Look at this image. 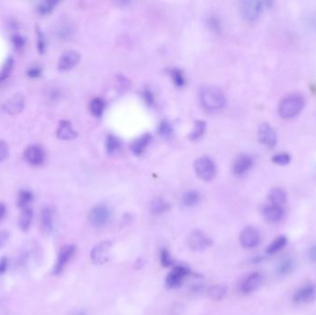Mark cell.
Here are the masks:
<instances>
[{
  "instance_id": "6da1fadb",
  "label": "cell",
  "mask_w": 316,
  "mask_h": 315,
  "mask_svg": "<svg viewBox=\"0 0 316 315\" xmlns=\"http://www.w3.org/2000/svg\"><path fill=\"white\" fill-rule=\"evenodd\" d=\"M201 106L207 111H218L226 105V95L222 91L215 87L208 86L201 89L200 93Z\"/></svg>"
},
{
  "instance_id": "7a4b0ae2",
  "label": "cell",
  "mask_w": 316,
  "mask_h": 315,
  "mask_svg": "<svg viewBox=\"0 0 316 315\" xmlns=\"http://www.w3.org/2000/svg\"><path fill=\"white\" fill-rule=\"evenodd\" d=\"M305 101L300 95H291L281 101L278 107V114L283 118H292L302 111Z\"/></svg>"
},
{
  "instance_id": "3957f363",
  "label": "cell",
  "mask_w": 316,
  "mask_h": 315,
  "mask_svg": "<svg viewBox=\"0 0 316 315\" xmlns=\"http://www.w3.org/2000/svg\"><path fill=\"white\" fill-rule=\"evenodd\" d=\"M265 3L261 1L246 0L242 1L239 6L240 14L248 22L257 21L264 10Z\"/></svg>"
},
{
  "instance_id": "277c9868",
  "label": "cell",
  "mask_w": 316,
  "mask_h": 315,
  "mask_svg": "<svg viewBox=\"0 0 316 315\" xmlns=\"http://www.w3.org/2000/svg\"><path fill=\"white\" fill-rule=\"evenodd\" d=\"M194 168L197 176L202 180L208 181L216 176V165L214 161L207 157L198 158L194 163Z\"/></svg>"
},
{
  "instance_id": "5b68a950",
  "label": "cell",
  "mask_w": 316,
  "mask_h": 315,
  "mask_svg": "<svg viewBox=\"0 0 316 315\" xmlns=\"http://www.w3.org/2000/svg\"><path fill=\"white\" fill-rule=\"evenodd\" d=\"M192 275L191 270L186 266L178 265L175 266L170 272L167 274L165 277V286L168 288H178L180 287L186 277Z\"/></svg>"
},
{
  "instance_id": "8992f818",
  "label": "cell",
  "mask_w": 316,
  "mask_h": 315,
  "mask_svg": "<svg viewBox=\"0 0 316 315\" xmlns=\"http://www.w3.org/2000/svg\"><path fill=\"white\" fill-rule=\"evenodd\" d=\"M110 215L111 212L107 205L98 204L91 210L89 220L93 227L100 229L108 224V220L110 219Z\"/></svg>"
},
{
  "instance_id": "52a82bcc",
  "label": "cell",
  "mask_w": 316,
  "mask_h": 315,
  "mask_svg": "<svg viewBox=\"0 0 316 315\" xmlns=\"http://www.w3.org/2000/svg\"><path fill=\"white\" fill-rule=\"evenodd\" d=\"M213 244V240L201 230H194L188 237V245L194 251H203Z\"/></svg>"
},
{
  "instance_id": "ba28073f",
  "label": "cell",
  "mask_w": 316,
  "mask_h": 315,
  "mask_svg": "<svg viewBox=\"0 0 316 315\" xmlns=\"http://www.w3.org/2000/svg\"><path fill=\"white\" fill-rule=\"evenodd\" d=\"M76 252V247L74 245L64 246L58 252V259L53 269V274L58 276L63 272L66 265L72 260Z\"/></svg>"
},
{
  "instance_id": "9c48e42d",
  "label": "cell",
  "mask_w": 316,
  "mask_h": 315,
  "mask_svg": "<svg viewBox=\"0 0 316 315\" xmlns=\"http://www.w3.org/2000/svg\"><path fill=\"white\" fill-rule=\"evenodd\" d=\"M112 243L109 240H103L96 244L91 251V259L96 265H104L109 259Z\"/></svg>"
},
{
  "instance_id": "30bf717a",
  "label": "cell",
  "mask_w": 316,
  "mask_h": 315,
  "mask_svg": "<svg viewBox=\"0 0 316 315\" xmlns=\"http://www.w3.org/2000/svg\"><path fill=\"white\" fill-rule=\"evenodd\" d=\"M316 301V284H307L300 287L292 297L295 304H306Z\"/></svg>"
},
{
  "instance_id": "8fae6325",
  "label": "cell",
  "mask_w": 316,
  "mask_h": 315,
  "mask_svg": "<svg viewBox=\"0 0 316 315\" xmlns=\"http://www.w3.org/2000/svg\"><path fill=\"white\" fill-rule=\"evenodd\" d=\"M258 138L260 143L268 148H273L277 143V135L275 129L268 123H263L260 125Z\"/></svg>"
},
{
  "instance_id": "7c38bea8",
  "label": "cell",
  "mask_w": 316,
  "mask_h": 315,
  "mask_svg": "<svg viewBox=\"0 0 316 315\" xmlns=\"http://www.w3.org/2000/svg\"><path fill=\"white\" fill-rule=\"evenodd\" d=\"M80 59L79 52L76 50L65 51L58 59V68L61 72L71 71L78 65Z\"/></svg>"
},
{
  "instance_id": "4fadbf2b",
  "label": "cell",
  "mask_w": 316,
  "mask_h": 315,
  "mask_svg": "<svg viewBox=\"0 0 316 315\" xmlns=\"http://www.w3.org/2000/svg\"><path fill=\"white\" fill-rule=\"evenodd\" d=\"M24 159L32 165H41L44 162L45 154L40 145L34 144L26 148L23 154Z\"/></svg>"
},
{
  "instance_id": "5bb4252c",
  "label": "cell",
  "mask_w": 316,
  "mask_h": 315,
  "mask_svg": "<svg viewBox=\"0 0 316 315\" xmlns=\"http://www.w3.org/2000/svg\"><path fill=\"white\" fill-rule=\"evenodd\" d=\"M25 107V97L21 93L13 94L8 100L5 102L3 108L8 115L14 116L20 114Z\"/></svg>"
},
{
  "instance_id": "9a60e30c",
  "label": "cell",
  "mask_w": 316,
  "mask_h": 315,
  "mask_svg": "<svg viewBox=\"0 0 316 315\" xmlns=\"http://www.w3.org/2000/svg\"><path fill=\"white\" fill-rule=\"evenodd\" d=\"M239 242L246 249H252L260 242V235L258 231L252 227L245 228L239 235Z\"/></svg>"
},
{
  "instance_id": "2e32d148",
  "label": "cell",
  "mask_w": 316,
  "mask_h": 315,
  "mask_svg": "<svg viewBox=\"0 0 316 315\" xmlns=\"http://www.w3.org/2000/svg\"><path fill=\"white\" fill-rule=\"evenodd\" d=\"M263 283V276L258 272H254L249 275L240 284L241 293L251 294L256 291Z\"/></svg>"
},
{
  "instance_id": "e0dca14e",
  "label": "cell",
  "mask_w": 316,
  "mask_h": 315,
  "mask_svg": "<svg viewBox=\"0 0 316 315\" xmlns=\"http://www.w3.org/2000/svg\"><path fill=\"white\" fill-rule=\"evenodd\" d=\"M253 159L249 155H240L233 163V172L236 176H243L252 168Z\"/></svg>"
},
{
  "instance_id": "ac0fdd59",
  "label": "cell",
  "mask_w": 316,
  "mask_h": 315,
  "mask_svg": "<svg viewBox=\"0 0 316 315\" xmlns=\"http://www.w3.org/2000/svg\"><path fill=\"white\" fill-rule=\"evenodd\" d=\"M40 227L43 234H50L54 228V210L50 206L42 209L40 215Z\"/></svg>"
},
{
  "instance_id": "d6986e66",
  "label": "cell",
  "mask_w": 316,
  "mask_h": 315,
  "mask_svg": "<svg viewBox=\"0 0 316 315\" xmlns=\"http://www.w3.org/2000/svg\"><path fill=\"white\" fill-rule=\"evenodd\" d=\"M262 215L265 218L266 222L274 223L278 222L284 216V210L281 206L268 204L262 209Z\"/></svg>"
},
{
  "instance_id": "ffe728a7",
  "label": "cell",
  "mask_w": 316,
  "mask_h": 315,
  "mask_svg": "<svg viewBox=\"0 0 316 315\" xmlns=\"http://www.w3.org/2000/svg\"><path fill=\"white\" fill-rule=\"evenodd\" d=\"M77 136V132L72 128V123L69 120L63 119L59 122L57 129V137L63 141L72 140Z\"/></svg>"
},
{
  "instance_id": "44dd1931",
  "label": "cell",
  "mask_w": 316,
  "mask_h": 315,
  "mask_svg": "<svg viewBox=\"0 0 316 315\" xmlns=\"http://www.w3.org/2000/svg\"><path fill=\"white\" fill-rule=\"evenodd\" d=\"M152 136L149 133H145L144 135L139 137L130 145V150L137 157L142 156L146 150L149 143H151Z\"/></svg>"
},
{
  "instance_id": "7402d4cb",
  "label": "cell",
  "mask_w": 316,
  "mask_h": 315,
  "mask_svg": "<svg viewBox=\"0 0 316 315\" xmlns=\"http://www.w3.org/2000/svg\"><path fill=\"white\" fill-rule=\"evenodd\" d=\"M55 35L59 40L67 41L71 39L74 35V27L68 22L59 23L55 30Z\"/></svg>"
},
{
  "instance_id": "603a6c76",
  "label": "cell",
  "mask_w": 316,
  "mask_h": 315,
  "mask_svg": "<svg viewBox=\"0 0 316 315\" xmlns=\"http://www.w3.org/2000/svg\"><path fill=\"white\" fill-rule=\"evenodd\" d=\"M270 204L281 206L287 200V193L282 188H274L268 194Z\"/></svg>"
},
{
  "instance_id": "cb8c5ba5",
  "label": "cell",
  "mask_w": 316,
  "mask_h": 315,
  "mask_svg": "<svg viewBox=\"0 0 316 315\" xmlns=\"http://www.w3.org/2000/svg\"><path fill=\"white\" fill-rule=\"evenodd\" d=\"M33 216H34V212H33V209L30 206L22 209V213L19 217V228L23 232L28 231L31 228Z\"/></svg>"
},
{
  "instance_id": "d4e9b609",
  "label": "cell",
  "mask_w": 316,
  "mask_h": 315,
  "mask_svg": "<svg viewBox=\"0 0 316 315\" xmlns=\"http://www.w3.org/2000/svg\"><path fill=\"white\" fill-rule=\"evenodd\" d=\"M287 238L286 236H277L276 238H275L271 243L269 244L266 248V253L269 255L276 254L277 252H279L281 250H283L285 248V246L287 245Z\"/></svg>"
},
{
  "instance_id": "484cf974",
  "label": "cell",
  "mask_w": 316,
  "mask_h": 315,
  "mask_svg": "<svg viewBox=\"0 0 316 315\" xmlns=\"http://www.w3.org/2000/svg\"><path fill=\"white\" fill-rule=\"evenodd\" d=\"M294 262L290 257H284L276 266V274L280 276H285L293 271Z\"/></svg>"
},
{
  "instance_id": "4316f807",
  "label": "cell",
  "mask_w": 316,
  "mask_h": 315,
  "mask_svg": "<svg viewBox=\"0 0 316 315\" xmlns=\"http://www.w3.org/2000/svg\"><path fill=\"white\" fill-rule=\"evenodd\" d=\"M167 73L170 76L171 80L175 86L182 88L186 85V77L183 72L179 68H171L167 70Z\"/></svg>"
},
{
  "instance_id": "83f0119b",
  "label": "cell",
  "mask_w": 316,
  "mask_h": 315,
  "mask_svg": "<svg viewBox=\"0 0 316 315\" xmlns=\"http://www.w3.org/2000/svg\"><path fill=\"white\" fill-rule=\"evenodd\" d=\"M106 107H107V104L104 99H102L101 97H94V99L90 102L89 108H90L91 114L95 118H100L104 113Z\"/></svg>"
},
{
  "instance_id": "f1b7e54d",
  "label": "cell",
  "mask_w": 316,
  "mask_h": 315,
  "mask_svg": "<svg viewBox=\"0 0 316 315\" xmlns=\"http://www.w3.org/2000/svg\"><path fill=\"white\" fill-rule=\"evenodd\" d=\"M228 291L227 286L224 285H214V286H210L208 289L209 297L211 299H213L214 301H221L223 298L226 296Z\"/></svg>"
},
{
  "instance_id": "f546056e",
  "label": "cell",
  "mask_w": 316,
  "mask_h": 315,
  "mask_svg": "<svg viewBox=\"0 0 316 315\" xmlns=\"http://www.w3.org/2000/svg\"><path fill=\"white\" fill-rule=\"evenodd\" d=\"M200 199H201L200 194L195 190H191V191H188L187 193L183 195L182 202L185 206L191 207L197 204L200 201Z\"/></svg>"
},
{
  "instance_id": "4dcf8cb0",
  "label": "cell",
  "mask_w": 316,
  "mask_h": 315,
  "mask_svg": "<svg viewBox=\"0 0 316 315\" xmlns=\"http://www.w3.org/2000/svg\"><path fill=\"white\" fill-rule=\"evenodd\" d=\"M14 68V59L12 57H8L5 63L2 66L1 72H0V82L8 79V77L11 75Z\"/></svg>"
},
{
  "instance_id": "1f68e13d",
  "label": "cell",
  "mask_w": 316,
  "mask_h": 315,
  "mask_svg": "<svg viewBox=\"0 0 316 315\" xmlns=\"http://www.w3.org/2000/svg\"><path fill=\"white\" fill-rule=\"evenodd\" d=\"M33 199H34V194L31 191H29V190H22V191H20L19 195H18V200H17L18 206L22 208V209L28 207Z\"/></svg>"
},
{
  "instance_id": "d6a6232c",
  "label": "cell",
  "mask_w": 316,
  "mask_h": 315,
  "mask_svg": "<svg viewBox=\"0 0 316 315\" xmlns=\"http://www.w3.org/2000/svg\"><path fill=\"white\" fill-rule=\"evenodd\" d=\"M169 209V204L162 198H156L152 200L151 211L153 214L159 215L166 212Z\"/></svg>"
},
{
  "instance_id": "836d02e7",
  "label": "cell",
  "mask_w": 316,
  "mask_h": 315,
  "mask_svg": "<svg viewBox=\"0 0 316 315\" xmlns=\"http://www.w3.org/2000/svg\"><path fill=\"white\" fill-rule=\"evenodd\" d=\"M120 146H121V142L118 137L111 134L108 135L106 139V149L108 154L109 155L114 154L117 151L119 150Z\"/></svg>"
},
{
  "instance_id": "e575fe53",
  "label": "cell",
  "mask_w": 316,
  "mask_h": 315,
  "mask_svg": "<svg viewBox=\"0 0 316 315\" xmlns=\"http://www.w3.org/2000/svg\"><path fill=\"white\" fill-rule=\"evenodd\" d=\"M58 1H53V0H46L42 1L39 3L37 6V11L41 15L50 14L51 12L55 9L56 6L58 5Z\"/></svg>"
},
{
  "instance_id": "d590c367",
  "label": "cell",
  "mask_w": 316,
  "mask_h": 315,
  "mask_svg": "<svg viewBox=\"0 0 316 315\" xmlns=\"http://www.w3.org/2000/svg\"><path fill=\"white\" fill-rule=\"evenodd\" d=\"M205 129H206V123L203 121V120H196L195 124H194V129L189 138L192 140V141H196L198 139H200L205 132Z\"/></svg>"
},
{
  "instance_id": "8d00e7d4",
  "label": "cell",
  "mask_w": 316,
  "mask_h": 315,
  "mask_svg": "<svg viewBox=\"0 0 316 315\" xmlns=\"http://www.w3.org/2000/svg\"><path fill=\"white\" fill-rule=\"evenodd\" d=\"M36 46H37V50L39 52L40 55H43L45 53L46 50V40L44 35L42 33V31L39 28L36 29Z\"/></svg>"
},
{
  "instance_id": "74e56055",
  "label": "cell",
  "mask_w": 316,
  "mask_h": 315,
  "mask_svg": "<svg viewBox=\"0 0 316 315\" xmlns=\"http://www.w3.org/2000/svg\"><path fill=\"white\" fill-rule=\"evenodd\" d=\"M272 161L276 165H288L291 161V157L288 153H278L276 154L272 158Z\"/></svg>"
},
{
  "instance_id": "f35d334b",
  "label": "cell",
  "mask_w": 316,
  "mask_h": 315,
  "mask_svg": "<svg viewBox=\"0 0 316 315\" xmlns=\"http://www.w3.org/2000/svg\"><path fill=\"white\" fill-rule=\"evenodd\" d=\"M158 133L161 136L169 138L173 134L172 125L166 120L160 122L158 126Z\"/></svg>"
},
{
  "instance_id": "ab89813d",
  "label": "cell",
  "mask_w": 316,
  "mask_h": 315,
  "mask_svg": "<svg viewBox=\"0 0 316 315\" xmlns=\"http://www.w3.org/2000/svg\"><path fill=\"white\" fill-rule=\"evenodd\" d=\"M206 23L208 25V28L212 31V32H215V33H218L221 31V22L220 20L218 19V17L216 16H209Z\"/></svg>"
},
{
  "instance_id": "60d3db41",
  "label": "cell",
  "mask_w": 316,
  "mask_h": 315,
  "mask_svg": "<svg viewBox=\"0 0 316 315\" xmlns=\"http://www.w3.org/2000/svg\"><path fill=\"white\" fill-rule=\"evenodd\" d=\"M11 43L16 49L20 50L25 46V44L27 43V39L19 34H14L11 36Z\"/></svg>"
},
{
  "instance_id": "b9f144b4",
  "label": "cell",
  "mask_w": 316,
  "mask_h": 315,
  "mask_svg": "<svg viewBox=\"0 0 316 315\" xmlns=\"http://www.w3.org/2000/svg\"><path fill=\"white\" fill-rule=\"evenodd\" d=\"M160 262L164 267H169L173 265V260L170 253L165 249H161L160 251Z\"/></svg>"
},
{
  "instance_id": "7bdbcfd3",
  "label": "cell",
  "mask_w": 316,
  "mask_h": 315,
  "mask_svg": "<svg viewBox=\"0 0 316 315\" xmlns=\"http://www.w3.org/2000/svg\"><path fill=\"white\" fill-rule=\"evenodd\" d=\"M143 98H144V102L150 107L154 106L156 103L155 95L149 88H144V91H143Z\"/></svg>"
},
{
  "instance_id": "ee69618b",
  "label": "cell",
  "mask_w": 316,
  "mask_h": 315,
  "mask_svg": "<svg viewBox=\"0 0 316 315\" xmlns=\"http://www.w3.org/2000/svg\"><path fill=\"white\" fill-rule=\"evenodd\" d=\"M27 75L29 76L30 78H39L42 76V69L39 67V66H30L29 68L27 69L26 71Z\"/></svg>"
},
{
  "instance_id": "f6af8a7d",
  "label": "cell",
  "mask_w": 316,
  "mask_h": 315,
  "mask_svg": "<svg viewBox=\"0 0 316 315\" xmlns=\"http://www.w3.org/2000/svg\"><path fill=\"white\" fill-rule=\"evenodd\" d=\"M10 238V233L8 230H1L0 231V250L6 246Z\"/></svg>"
},
{
  "instance_id": "bcb514c9",
  "label": "cell",
  "mask_w": 316,
  "mask_h": 315,
  "mask_svg": "<svg viewBox=\"0 0 316 315\" xmlns=\"http://www.w3.org/2000/svg\"><path fill=\"white\" fill-rule=\"evenodd\" d=\"M8 155V146L7 143L3 141H0V163L3 162Z\"/></svg>"
},
{
  "instance_id": "7dc6e473",
  "label": "cell",
  "mask_w": 316,
  "mask_h": 315,
  "mask_svg": "<svg viewBox=\"0 0 316 315\" xmlns=\"http://www.w3.org/2000/svg\"><path fill=\"white\" fill-rule=\"evenodd\" d=\"M47 97H48L49 100L52 101V102L58 101V99H59V97H60V92H59V90H57V89L51 90L50 92L47 93Z\"/></svg>"
},
{
  "instance_id": "c3c4849f",
  "label": "cell",
  "mask_w": 316,
  "mask_h": 315,
  "mask_svg": "<svg viewBox=\"0 0 316 315\" xmlns=\"http://www.w3.org/2000/svg\"><path fill=\"white\" fill-rule=\"evenodd\" d=\"M8 261L7 257L0 258V275L5 274L7 269Z\"/></svg>"
},
{
  "instance_id": "681fc988",
  "label": "cell",
  "mask_w": 316,
  "mask_h": 315,
  "mask_svg": "<svg viewBox=\"0 0 316 315\" xmlns=\"http://www.w3.org/2000/svg\"><path fill=\"white\" fill-rule=\"evenodd\" d=\"M308 256L312 262L316 263V245H314L310 248L309 251H308Z\"/></svg>"
},
{
  "instance_id": "f907efd6",
  "label": "cell",
  "mask_w": 316,
  "mask_h": 315,
  "mask_svg": "<svg viewBox=\"0 0 316 315\" xmlns=\"http://www.w3.org/2000/svg\"><path fill=\"white\" fill-rule=\"evenodd\" d=\"M5 215H6V206L4 203L0 202V221L4 218Z\"/></svg>"
}]
</instances>
